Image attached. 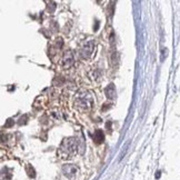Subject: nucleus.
<instances>
[{
    "label": "nucleus",
    "mask_w": 180,
    "mask_h": 180,
    "mask_svg": "<svg viewBox=\"0 0 180 180\" xmlns=\"http://www.w3.org/2000/svg\"><path fill=\"white\" fill-rule=\"evenodd\" d=\"M79 142L77 138H66L61 142L59 148V156L61 159L72 158L76 153L78 152Z\"/></svg>",
    "instance_id": "f257e3e1"
},
{
    "label": "nucleus",
    "mask_w": 180,
    "mask_h": 180,
    "mask_svg": "<svg viewBox=\"0 0 180 180\" xmlns=\"http://www.w3.org/2000/svg\"><path fill=\"white\" fill-rule=\"evenodd\" d=\"M159 176H160V172H159V171H158V172L156 173V178H159Z\"/></svg>",
    "instance_id": "9b49d317"
},
{
    "label": "nucleus",
    "mask_w": 180,
    "mask_h": 180,
    "mask_svg": "<svg viewBox=\"0 0 180 180\" xmlns=\"http://www.w3.org/2000/svg\"><path fill=\"white\" fill-rule=\"evenodd\" d=\"M73 103H75V107L78 110L88 111L93 106V97L88 90H79L75 96Z\"/></svg>",
    "instance_id": "f03ea898"
},
{
    "label": "nucleus",
    "mask_w": 180,
    "mask_h": 180,
    "mask_svg": "<svg viewBox=\"0 0 180 180\" xmlns=\"http://www.w3.org/2000/svg\"><path fill=\"white\" fill-rule=\"evenodd\" d=\"M93 50H95V41L93 40H89V41H87L81 47L80 51H79L80 58L89 59L91 57V55L93 54Z\"/></svg>",
    "instance_id": "7ed1b4c3"
},
{
    "label": "nucleus",
    "mask_w": 180,
    "mask_h": 180,
    "mask_svg": "<svg viewBox=\"0 0 180 180\" xmlns=\"http://www.w3.org/2000/svg\"><path fill=\"white\" fill-rule=\"evenodd\" d=\"M62 173L68 178H73L78 173V167L76 165H65L62 167Z\"/></svg>",
    "instance_id": "39448f33"
},
{
    "label": "nucleus",
    "mask_w": 180,
    "mask_h": 180,
    "mask_svg": "<svg viewBox=\"0 0 180 180\" xmlns=\"http://www.w3.org/2000/svg\"><path fill=\"white\" fill-rule=\"evenodd\" d=\"M11 178V172L8 168H3L0 171V180H9Z\"/></svg>",
    "instance_id": "6e6552de"
},
{
    "label": "nucleus",
    "mask_w": 180,
    "mask_h": 180,
    "mask_svg": "<svg viewBox=\"0 0 180 180\" xmlns=\"http://www.w3.org/2000/svg\"><path fill=\"white\" fill-rule=\"evenodd\" d=\"M8 121H9V122H8V124H6V127H9V126H12V124H13V122H12V120H8Z\"/></svg>",
    "instance_id": "9d476101"
},
{
    "label": "nucleus",
    "mask_w": 180,
    "mask_h": 180,
    "mask_svg": "<svg viewBox=\"0 0 180 180\" xmlns=\"http://www.w3.org/2000/svg\"><path fill=\"white\" fill-rule=\"evenodd\" d=\"M73 63H75V57H73V52L72 51H67L65 56L62 57L60 61V65L63 69H67V68H70L72 66Z\"/></svg>",
    "instance_id": "20e7f679"
},
{
    "label": "nucleus",
    "mask_w": 180,
    "mask_h": 180,
    "mask_svg": "<svg viewBox=\"0 0 180 180\" xmlns=\"http://www.w3.org/2000/svg\"><path fill=\"white\" fill-rule=\"evenodd\" d=\"M26 170H27V173H28V176H29L30 178H34V176H36V171H34V169L32 168L31 166L28 165L27 168H26Z\"/></svg>",
    "instance_id": "1a4fd4ad"
},
{
    "label": "nucleus",
    "mask_w": 180,
    "mask_h": 180,
    "mask_svg": "<svg viewBox=\"0 0 180 180\" xmlns=\"http://www.w3.org/2000/svg\"><path fill=\"white\" fill-rule=\"evenodd\" d=\"M103 139H105V135H103V132H102V130L98 129L95 131V135H93V140H95L96 144H101V142H103Z\"/></svg>",
    "instance_id": "0eeeda50"
},
{
    "label": "nucleus",
    "mask_w": 180,
    "mask_h": 180,
    "mask_svg": "<svg viewBox=\"0 0 180 180\" xmlns=\"http://www.w3.org/2000/svg\"><path fill=\"white\" fill-rule=\"evenodd\" d=\"M105 93L108 99H114V98H116V88H114V83L108 85V87L105 89Z\"/></svg>",
    "instance_id": "423d86ee"
}]
</instances>
